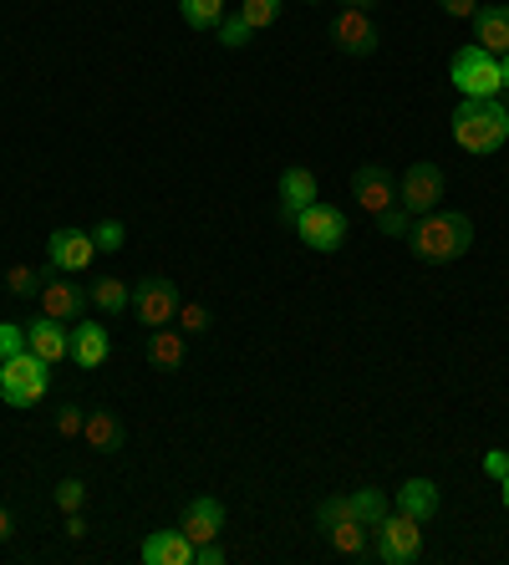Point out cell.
Returning <instances> with one entry per match:
<instances>
[{
	"label": "cell",
	"mask_w": 509,
	"mask_h": 565,
	"mask_svg": "<svg viewBox=\"0 0 509 565\" xmlns=\"http://www.w3.org/2000/svg\"><path fill=\"white\" fill-rule=\"evenodd\" d=\"M484 473L499 484V479L509 473V448H489V454H484Z\"/></svg>",
	"instance_id": "obj_36"
},
{
	"label": "cell",
	"mask_w": 509,
	"mask_h": 565,
	"mask_svg": "<svg viewBox=\"0 0 509 565\" xmlns=\"http://www.w3.org/2000/svg\"><path fill=\"white\" fill-rule=\"evenodd\" d=\"M296 235L306 250L331 255V250H341V239H347V214H341L337 204H306V210L296 214Z\"/></svg>",
	"instance_id": "obj_7"
},
{
	"label": "cell",
	"mask_w": 509,
	"mask_h": 565,
	"mask_svg": "<svg viewBox=\"0 0 509 565\" xmlns=\"http://www.w3.org/2000/svg\"><path fill=\"white\" fill-rule=\"evenodd\" d=\"M378 230H382V235H392V239H407V230H413V214H407L403 204H392V210L378 214Z\"/></svg>",
	"instance_id": "obj_33"
},
{
	"label": "cell",
	"mask_w": 509,
	"mask_h": 565,
	"mask_svg": "<svg viewBox=\"0 0 509 565\" xmlns=\"http://www.w3.org/2000/svg\"><path fill=\"white\" fill-rule=\"evenodd\" d=\"M66 535H72V540H82V535H87V520H82V510H72V514H66Z\"/></svg>",
	"instance_id": "obj_39"
},
{
	"label": "cell",
	"mask_w": 509,
	"mask_h": 565,
	"mask_svg": "<svg viewBox=\"0 0 509 565\" xmlns=\"http://www.w3.org/2000/svg\"><path fill=\"white\" fill-rule=\"evenodd\" d=\"M372 535H378L372 555H378L382 565H413L423 555V520H413V514H403V510H392Z\"/></svg>",
	"instance_id": "obj_5"
},
{
	"label": "cell",
	"mask_w": 509,
	"mask_h": 565,
	"mask_svg": "<svg viewBox=\"0 0 509 565\" xmlns=\"http://www.w3.org/2000/svg\"><path fill=\"white\" fill-rule=\"evenodd\" d=\"M352 514L362 520L367 530H378L382 520L392 514V500L382 494V489H352Z\"/></svg>",
	"instance_id": "obj_24"
},
{
	"label": "cell",
	"mask_w": 509,
	"mask_h": 565,
	"mask_svg": "<svg viewBox=\"0 0 509 565\" xmlns=\"http://www.w3.org/2000/svg\"><path fill=\"white\" fill-rule=\"evenodd\" d=\"M392 510H403V514H413V520L428 525L433 514H438V484H433V479H407V484L397 489Z\"/></svg>",
	"instance_id": "obj_20"
},
{
	"label": "cell",
	"mask_w": 509,
	"mask_h": 565,
	"mask_svg": "<svg viewBox=\"0 0 509 565\" xmlns=\"http://www.w3.org/2000/svg\"><path fill=\"white\" fill-rule=\"evenodd\" d=\"M82 423H87V408H82V403H66V408L56 413V434H62V438H77Z\"/></svg>",
	"instance_id": "obj_35"
},
{
	"label": "cell",
	"mask_w": 509,
	"mask_h": 565,
	"mask_svg": "<svg viewBox=\"0 0 509 565\" xmlns=\"http://www.w3.org/2000/svg\"><path fill=\"white\" fill-rule=\"evenodd\" d=\"M11 535H15V514L0 504V540H11Z\"/></svg>",
	"instance_id": "obj_40"
},
{
	"label": "cell",
	"mask_w": 509,
	"mask_h": 565,
	"mask_svg": "<svg viewBox=\"0 0 509 565\" xmlns=\"http://www.w3.org/2000/svg\"><path fill=\"white\" fill-rule=\"evenodd\" d=\"M92 245H97V255H118L123 245H128L123 220H103V224H97V230H92Z\"/></svg>",
	"instance_id": "obj_28"
},
{
	"label": "cell",
	"mask_w": 509,
	"mask_h": 565,
	"mask_svg": "<svg viewBox=\"0 0 509 565\" xmlns=\"http://www.w3.org/2000/svg\"><path fill=\"white\" fill-rule=\"evenodd\" d=\"M331 41H337V52L347 56H372L378 52V21H372V11H352V6H341L337 21H331Z\"/></svg>",
	"instance_id": "obj_9"
},
{
	"label": "cell",
	"mask_w": 509,
	"mask_h": 565,
	"mask_svg": "<svg viewBox=\"0 0 509 565\" xmlns=\"http://www.w3.org/2000/svg\"><path fill=\"white\" fill-rule=\"evenodd\" d=\"M26 347L41 356V362H52V367H56L62 356H72V327L41 311L36 321H26Z\"/></svg>",
	"instance_id": "obj_12"
},
{
	"label": "cell",
	"mask_w": 509,
	"mask_h": 565,
	"mask_svg": "<svg viewBox=\"0 0 509 565\" xmlns=\"http://www.w3.org/2000/svg\"><path fill=\"white\" fill-rule=\"evenodd\" d=\"M148 362H153L158 372H179L183 367V331L153 327V337H148Z\"/></svg>",
	"instance_id": "obj_22"
},
{
	"label": "cell",
	"mask_w": 509,
	"mask_h": 565,
	"mask_svg": "<svg viewBox=\"0 0 509 565\" xmlns=\"http://www.w3.org/2000/svg\"><path fill=\"white\" fill-rule=\"evenodd\" d=\"M179 306H183V296L169 276H144L132 286V316H138L144 327H173Z\"/></svg>",
	"instance_id": "obj_8"
},
{
	"label": "cell",
	"mask_w": 509,
	"mask_h": 565,
	"mask_svg": "<svg viewBox=\"0 0 509 565\" xmlns=\"http://www.w3.org/2000/svg\"><path fill=\"white\" fill-rule=\"evenodd\" d=\"M194 565H224L220 540H204V545H194Z\"/></svg>",
	"instance_id": "obj_38"
},
{
	"label": "cell",
	"mask_w": 509,
	"mask_h": 565,
	"mask_svg": "<svg viewBox=\"0 0 509 565\" xmlns=\"http://www.w3.org/2000/svg\"><path fill=\"white\" fill-rule=\"evenodd\" d=\"M31 352L26 347V321H0V362H11V356Z\"/></svg>",
	"instance_id": "obj_31"
},
{
	"label": "cell",
	"mask_w": 509,
	"mask_h": 565,
	"mask_svg": "<svg viewBox=\"0 0 509 565\" xmlns=\"http://www.w3.org/2000/svg\"><path fill=\"white\" fill-rule=\"evenodd\" d=\"M280 6H286V0H240V21H245L250 31H265L275 21V15H280Z\"/></svg>",
	"instance_id": "obj_27"
},
{
	"label": "cell",
	"mask_w": 509,
	"mask_h": 565,
	"mask_svg": "<svg viewBox=\"0 0 509 565\" xmlns=\"http://www.w3.org/2000/svg\"><path fill=\"white\" fill-rule=\"evenodd\" d=\"M352 194L367 214H382L397 204V179H392L382 163H362V169L352 173Z\"/></svg>",
	"instance_id": "obj_11"
},
{
	"label": "cell",
	"mask_w": 509,
	"mask_h": 565,
	"mask_svg": "<svg viewBox=\"0 0 509 565\" xmlns=\"http://www.w3.org/2000/svg\"><path fill=\"white\" fill-rule=\"evenodd\" d=\"M107 352H113V337H107V327H92L87 316H82L77 327H72V362L77 367H103Z\"/></svg>",
	"instance_id": "obj_18"
},
{
	"label": "cell",
	"mask_w": 509,
	"mask_h": 565,
	"mask_svg": "<svg viewBox=\"0 0 509 565\" xmlns=\"http://www.w3.org/2000/svg\"><path fill=\"white\" fill-rule=\"evenodd\" d=\"M214 36H220V46H230V52H240V46H250V36H255V31H250L245 21H240V15H224L220 26H214Z\"/></svg>",
	"instance_id": "obj_32"
},
{
	"label": "cell",
	"mask_w": 509,
	"mask_h": 565,
	"mask_svg": "<svg viewBox=\"0 0 509 565\" xmlns=\"http://www.w3.org/2000/svg\"><path fill=\"white\" fill-rule=\"evenodd\" d=\"M46 393H52V362H41L36 352L0 362V397H6V408H36Z\"/></svg>",
	"instance_id": "obj_3"
},
{
	"label": "cell",
	"mask_w": 509,
	"mask_h": 565,
	"mask_svg": "<svg viewBox=\"0 0 509 565\" xmlns=\"http://www.w3.org/2000/svg\"><path fill=\"white\" fill-rule=\"evenodd\" d=\"M87 301L103 316H123L132 306V290H128V280H118V276H97L87 286Z\"/></svg>",
	"instance_id": "obj_23"
},
{
	"label": "cell",
	"mask_w": 509,
	"mask_h": 565,
	"mask_svg": "<svg viewBox=\"0 0 509 565\" xmlns=\"http://www.w3.org/2000/svg\"><path fill=\"white\" fill-rule=\"evenodd\" d=\"M499 77H505V93H509V52L499 56Z\"/></svg>",
	"instance_id": "obj_42"
},
{
	"label": "cell",
	"mask_w": 509,
	"mask_h": 565,
	"mask_svg": "<svg viewBox=\"0 0 509 565\" xmlns=\"http://www.w3.org/2000/svg\"><path fill=\"white\" fill-rule=\"evenodd\" d=\"M179 15L189 31H214L224 21V0H179Z\"/></svg>",
	"instance_id": "obj_26"
},
{
	"label": "cell",
	"mask_w": 509,
	"mask_h": 565,
	"mask_svg": "<svg viewBox=\"0 0 509 565\" xmlns=\"http://www.w3.org/2000/svg\"><path fill=\"white\" fill-rule=\"evenodd\" d=\"M82 438H87V448H97V454H118V448L128 444V428H123V418L113 408H87Z\"/></svg>",
	"instance_id": "obj_17"
},
{
	"label": "cell",
	"mask_w": 509,
	"mask_h": 565,
	"mask_svg": "<svg viewBox=\"0 0 509 565\" xmlns=\"http://www.w3.org/2000/svg\"><path fill=\"white\" fill-rule=\"evenodd\" d=\"M46 280H52V260L46 265H11V270H6V290H11V296H41Z\"/></svg>",
	"instance_id": "obj_25"
},
{
	"label": "cell",
	"mask_w": 509,
	"mask_h": 565,
	"mask_svg": "<svg viewBox=\"0 0 509 565\" xmlns=\"http://www.w3.org/2000/svg\"><path fill=\"white\" fill-rule=\"evenodd\" d=\"M306 204H316V173L306 169V163H290V169L280 173V220L296 224V214L306 210Z\"/></svg>",
	"instance_id": "obj_16"
},
{
	"label": "cell",
	"mask_w": 509,
	"mask_h": 565,
	"mask_svg": "<svg viewBox=\"0 0 509 565\" xmlns=\"http://www.w3.org/2000/svg\"><path fill=\"white\" fill-rule=\"evenodd\" d=\"M444 184H448L444 169H438V163H428V158H418V163H407L403 179H397V204L418 220V214H428V210H438V204H444Z\"/></svg>",
	"instance_id": "obj_6"
},
{
	"label": "cell",
	"mask_w": 509,
	"mask_h": 565,
	"mask_svg": "<svg viewBox=\"0 0 509 565\" xmlns=\"http://www.w3.org/2000/svg\"><path fill=\"white\" fill-rule=\"evenodd\" d=\"M474 46H484L489 56L509 52V6H479V15H474Z\"/></svg>",
	"instance_id": "obj_19"
},
{
	"label": "cell",
	"mask_w": 509,
	"mask_h": 565,
	"mask_svg": "<svg viewBox=\"0 0 509 565\" xmlns=\"http://www.w3.org/2000/svg\"><path fill=\"white\" fill-rule=\"evenodd\" d=\"M454 143L464 148V153H474V158H489V153H499V148L509 143V107H505V97H458V107H454Z\"/></svg>",
	"instance_id": "obj_2"
},
{
	"label": "cell",
	"mask_w": 509,
	"mask_h": 565,
	"mask_svg": "<svg viewBox=\"0 0 509 565\" xmlns=\"http://www.w3.org/2000/svg\"><path fill=\"white\" fill-rule=\"evenodd\" d=\"M92 255H97V245H92L87 230H52V239H46V260H52V270H62V276L87 270Z\"/></svg>",
	"instance_id": "obj_10"
},
{
	"label": "cell",
	"mask_w": 509,
	"mask_h": 565,
	"mask_svg": "<svg viewBox=\"0 0 509 565\" xmlns=\"http://www.w3.org/2000/svg\"><path fill=\"white\" fill-rule=\"evenodd\" d=\"M341 6H352V11H372L378 0H341Z\"/></svg>",
	"instance_id": "obj_41"
},
{
	"label": "cell",
	"mask_w": 509,
	"mask_h": 565,
	"mask_svg": "<svg viewBox=\"0 0 509 565\" xmlns=\"http://www.w3.org/2000/svg\"><path fill=\"white\" fill-rule=\"evenodd\" d=\"M144 565H194V540L183 535V530H153L144 540V551H138Z\"/></svg>",
	"instance_id": "obj_14"
},
{
	"label": "cell",
	"mask_w": 509,
	"mask_h": 565,
	"mask_svg": "<svg viewBox=\"0 0 509 565\" xmlns=\"http://www.w3.org/2000/svg\"><path fill=\"white\" fill-rule=\"evenodd\" d=\"M448 77H454L458 97H505V77H499V56H489L484 46H458L454 62H448Z\"/></svg>",
	"instance_id": "obj_4"
},
{
	"label": "cell",
	"mask_w": 509,
	"mask_h": 565,
	"mask_svg": "<svg viewBox=\"0 0 509 565\" xmlns=\"http://www.w3.org/2000/svg\"><path fill=\"white\" fill-rule=\"evenodd\" d=\"M306 6H321V0H306Z\"/></svg>",
	"instance_id": "obj_44"
},
{
	"label": "cell",
	"mask_w": 509,
	"mask_h": 565,
	"mask_svg": "<svg viewBox=\"0 0 509 565\" xmlns=\"http://www.w3.org/2000/svg\"><path fill=\"white\" fill-rule=\"evenodd\" d=\"M499 500H505V510H509V473L499 479Z\"/></svg>",
	"instance_id": "obj_43"
},
{
	"label": "cell",
	"mask_w": 509,
	"mask_h": 565,
	"mask_svg": "<svg viewBox=\"0 0 509 565\" xmlns=\"http://www.w3.org/2000/svg\"><path fill=\"white\" fill-rule=\"evenodd\" d=\"M321 535L331 540L337 555H352V561H367V555H372V530H367L362 520H341V525L321 530Z\"/></svg>",
	"instance_id": "obj_21"
},
{
	"label": "cell",
	"mask_w": 509,
	"mask_h": 565,
	"mask_svg": "<svg viewBox=\"0 0 509 565\" xmlns=\"http://www.w3.org/2000/svg\"><path fill=\"white\" fill-rule=\"evenodd\" d=\"M41 311L56 316V321H82L87 316V286H72V280L52 276L41 286Z\"/></svg>",
	"instance_id": "obj_15"
},
{
	"label": "cell",
	"mask_w": 509,
	"mask_h": 565,
	"mask_svg": "<svg viewBox=\"0 0 509 565\" xmlns=\"http://www.w3.org/2000/svg\"><path fill=\"white\" fill-rule=\"evenodd\" d=\"M469 245H474V220L464 210H444V204L418 214L413 230H407V250L423 265H448L458 255H469Z\"/></svg>",
	"instance_id": "obj_1"
},
{
	"label": "cell",
	"mask_w": 509,
	"mask_h": 565,
	"mask_svg": "<svg viewBox=\"0 0 509 565\" xmlns=\"http://www.w3.org/2000/svg\"><path fill=\"white\" fill-rule=\"evenodd\" d=\"M179 530L194 540V545H204V540H220V530H224V504L214 500V494H199V500H189V504H183Z\"/></svg>",
	"instance_id": "obj_13"
},
{
	"label": "cell",
	"mask_w": 509,
	"mask_h": 565,
	"mask_svg": "<svg viewBox=\"0 0 509 565\" xmlns=\"http://www.w3.org/2000/svg\"><path fill=\"white\" fill-rule=\"evenodd\" d=\"M82 504H87V484H82V479H62V484H56V510L72 514V510H82Z\"/></svg>",
	"instance_id": "obj_34"
},
{
	"label": "cell",
	"mask_w": 509,
	"mask_h": 565,
	"mask_svg": "<svg viewBox=\"0 0 509 565\" xmlns=\"http://www.w3.org/2000/svg\"><path fill=\"white\" fill-rule=\"evenodd\" d=\"M438 11L454 15V21H474V15H479V0H438Z\"/></svg>",
	"instance_id": "obj_37"
},
{
	"label": "cell",
	"mask_w": 509,
	"mask_h": 565,
	"mask_svg": "<svg viewBox=\"0 0 509 565\" xmlns=\"http://www.w3.org/2000/svg\"><path fill=\"white\" fill-rule=\"evenodd\" d=\"M341 520H357V514H352V494H331V500L316 504V525H321V530L341 525Z\"/></svg>",
	"instance_id": "obj_29"
},
{
	"label": "cell",
	"mask_w": 509,
	"mask_h": 565,
	"mask_svg": "<svg viewBox=\"0 0 509 565\" xmlns=\"http://www.w3.org/2000/svg\"><path fill=\"white\" fill-rule=\"evenodd\" d=\"M173 321H179V331H183V337H204V331H210V306H199V301H183Z\"/></svg>",
	"instance_id": "obj_30"
}]
</instances>
